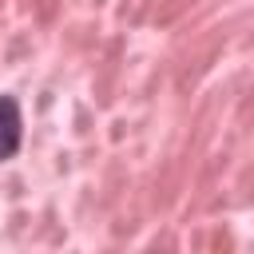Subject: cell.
<instances>
[{
  "label": "cell",
  "mask_w": 254,
  "mask_h": 254,
  "mask_svg": "<svg viewBox=\"0 0 254 254\" xmlns=\"http://www.w3.org/2000/svg\"><path fill=\"white\" fill-rule=\"evenodd\" d=\"M24 139V119H20V103L12 95H0V163H8L20 151Z\"/></svg>",
  "instance_id": "obj_1"
}]
</instances>
